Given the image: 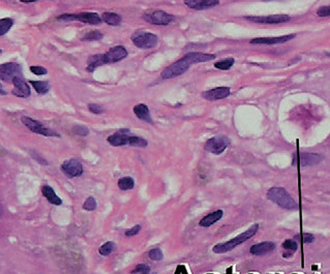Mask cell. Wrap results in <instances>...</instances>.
<instances>
[{
	"label": "cell",
	"instance_id": "6da1fadb",
	"mask_svg": "<svg viewBox=\"0 0 330 274\" xmlns=\"http://www.w3.org/2000/svg\"><path fill=\"white\" fill-rule=\"evenodd\" d=\"M216 56L214 54H207V53H202V52H191L189 54L179 59L178 61L174 62L170 66L166 67L165 70L162 73V78L164 80H169V79H173L176 78V77H179L183 75L184 73H187L189 71V68L196 63H201V62H208L215 59Z\"/></svg>",
	"mask_w": 330,
	"mask_h": 274
},
{
	"label": "cell",
	"instance_id": "7a4b0ae2",
	"mask_svg": "<svg viewBox=\"0 0 330 274\" xmlns=\"http://www.w3.org/2000/svg\"><path fill=\"white\" fill-rule=\"evenodd\" d=\"M258 230H259L258 224L252 225L250 229L245 231V232H243L237 237L231 239V240L214 245V248H213V252L214 254H226L228 252H231V251L234 250L235 247L244 243L245 241H248L249 239H251L252 237L255 236L256 233L258 232Z\"/></svg>",
	"mask_w": 330,
	"mask_h": 274
},
{
	"label": "cell",
	"instance_id": "3957f363",
	"mask_svg": "<svg viewBox=\"0 0 330 274\" xmlns=\"http://www.w3.org/2000/svg\"><path fill=\"white\" fill-rule=\"evenodd\" d=\"M267 198L276 204L278 207L287 210L298 209V203L283 187H272L267 192Z\"/></svg>",
	"mask_w": 330,
	"mask_h": 274
},
{
	"label": "cell",
	"instance_id": "277c9868",
	"mask_svg": "<svg viewBox=\"0 0 330 274\" xmlns=\"http://www.w3.org/2000/svg\"><path fill=\"white\" fill-rule=\"evenodd\" d=\"M59 21H79L84 24L89 25H99L103 22L101 16H98L97 13L84 12L80 14H63L57 18Z\"/></svg>",
	"mask_w": 330,
	"mask_h": 274
},
{
	"label": "cell",
	"instance_id": "5b68a950",
	"mask_svg": "<svg viewBox=\"0 0 330 274\" xmlns=\"http://www.w3.org/2000/svg\"><path fill=\"white\" fill-rule=\"evenodd\" d=\"M134 45L140 49H152L156 47L158 38L150 32H137L132 37Z\"/></svg>",
	"mask_w": 330,
	"mask_h": 274
},
{
	"label": "cell",
	"instance_id": "8992f818",
	"mask_svg": "<svg viewBox=\"0 0 330 274\" xmlns=\"http://www.w3.org/2000/svg\"><path fill=\"white\" fill-rule=\"evenodd\" d=\"M21 121L32 133H36V134L45 136V137H60V135H59L58 133L54 132L53 130H51V128L46 127L43 123H40L39 121L35 120V119H32L30 117L24 116L21 118Z\"/></svg>",
	"mask_w": 330,
	"mask_h": 274
},
{
	"label": "cell",
	"instance_id": "52a82bcc",
	"mask_svg": "<svg viewBox=\"0 0 330 274\" xmlns=\"http://www.w3.org/2000/svg\"><path fill=\"white\" fill-rule=\"evenodd\" d=\"M323 156L319 153H311V152H302L295 154L293 157V166L298 165L300 167H311L320 164L323 160Z\"/></svg>",
	"mask_w": 330,
	"mask_h": 274
},
{
	"label": "cell",
	"instance_id": "ba28073f",
	"mask_svg": "<svg viewBox=\"0 0 330 274\" xmlns=\"http://www.w3.org/2000/svg\"><path fill=\"white\" fill-rule=\"evenodd\" d=\"M142 18L149 24L167 26V25H169L174 20V16L164 11H154L144 14Z\"/></svg>",
	"mask_w": 330,
	"mask_h": 274
},
{
	"label": "cell",
	"instance_id": "9c48e42d",
	"mask_svg": "<svg viewBox=\"0 0 330 274\" xmlns=\"http://www.w3.org/2000/svg\"><path fill=\"white\" fill-rule=\"evenodd\" d=\"M230 140L225 136H216L209 139L205 144V150L219 156L222 154L230 145Z\"/></svg>",
	"mask_w": 330,
	"mask_h": 274
},
{
	"label": "cell",
	"instance_id": "30bf717a",
	"mask_svg": "<svg viewBox=\"0 0 330 274\" xmlns=\"http://www.w3.org/2000/svg\"><path fill=\"white\" fill-rule=\"evenodd\" d=\"M22 67L18 63L7 62L0 66V80L3 82H12L17 77H22Z\"/></svg>",
	"mask_w": 330,
	"mask_h": 274
},
{
	"label": "cell",
	"instance_id": "8fae6325",
	"mask_svg": "<svg viewBox=\"0 0 330 274\" xmlns=\"http://www.w3.org/2000/svg\"><path fill=\"white\" fill-rule=\"evenodd\" d=\"M248 21L256 24H281L290 21V16L287 15H272V16H252L247 17Z\"/></svg>",
	"mask_w": 330,
	"mask_h": 274
},
{
	"label": "cell",
	"instance_id": "7c38bea8",
	"mask_svg": "<svg viewBox=\"0 0 330 274\" xmlns=\"http://www.w3.org/2000/svg\"><path fill=\"white\" fill-rule=\"evenodd\" d=\"M61 171L63 174H65L67 177H71V178L79 177L84 172L82 164L76 158H71L69 160H65L61 165Z\"/></svg>",
	"mask_w": 330,
	"mask_h": 274
},
{
	"label": "cell",
	"instance_id": "4fadbf2b",
	"mask_svg": "<svg viewBox=\"0 0 330 274\" xmlns=\"http://www.w3.org/2000/svg\"><path fill=\"white\" fill-rule=\"evenodd\" d=\"M130 137H131L130 130H128V128H123V130H119L113 135L109 136L107 141L109 142L110 145H112V146L119 147L129 144Z\"/></svg>",
	"mask_w": 330,
	"mask_h": 274
},
{
	"label": "cell",
	"instance_id": "5bb4252c",
	"mask_svg": "<svg viewBox=\"0 0 330 274\" xmlns=\"http://www.w3.org/2000/svg\"><path fill=\"white\" fill-rule=\"evenodd\" d=\"M295 34H287V36L282 37H273V38H258L251 40V44L253 45H276V44H284L289 40L295 39Z\"/></svg>",
	"mask_w": 330,
	"mask_h": 274
},
{
	"label": "cell",
	"instance_id": "9a60e30c",
	"mask_svg": "<svg viewBox=\"0 0 330 274\" xmlns=\"http://www.w3.org/2000/svg\"><path fill=\"white\" fill-rule=\"evenodd\" d=\"M231 90L229 87H217L214 89H210L207 91L203 92L201 96L202 98L206 99V100H219V99H224L230 96Z\"/></svg>",
	"mask_w": 330,
	"mask_h": 274
},
{
	"label": "cell",
	"instance_id": "2e32d148",
	"mask_svg": "<svg viewBox=\"0 0 330 274\" xmlns=\"http://www.w3.org/2000/svg\"><path fill=\"white\" fill-rule=\"evenodd\" d=\"M13 84L15 86L14 90L12 91L14 96L22 98H27L30 97L31 90L29 85L22 79V77H17V78H15L13 80Z\"/></svg>",
	"mask_w": 330,
	"mask_h": 274
},
{
	"label": "cell",
	"instance_id": "e0dca14e",
	"mask_svg": "<svg viewBox=\"0 0 330 274\" xmlns=\"http://www.w3.org/2000/svg\"><path fill=\"white\" fill-rule=\"evenodd\" d=\"M105 55L107 57L108 64H111V63L119 62V61L123 60L124 58L128 57L129 53L124 47L116 46V47L109 49V51L107 53H105Z\"/></svg>",
	"mask_w": 330,
	"mask_h": 274
},
{
	"label": "cell",
	"instance_id": "ac0fdd59",
	"mask_svg": "<svg viewBox=\"0 0 330 274\" xmlns=\"http://www.w3.org/2000/svg\"><path fill=\"white\" fill-rule=\"evenodd\" d=\"M184 4L192 10L203 11L219 4V0H184Z\"/></svg>",
	"mask_w": 330,
	"mask_h": 274
},
{
	"label": "cell",
	"instance_id": "d6986e66",
	"mask_svg": "<svg viewBox=\"0 0 330 274\" xmlns=\"http://www.w3.org/2000/svg\"><path fill=\"white\" fill-rule=\"evenodd\" d=\"M275 244L272 241H264L257 244H253L251 247V254L253 255H264L268 253L274 251Z\"/></svg>",
	"mask_w": 330,
	"mask_h": 274
},
{
	"label": "cell",
	"instance_id": "ffe728a7",
	"mask_svg": "<svg viewBox=\"0 0 330 274\" xmlns=\"http://www.w3.org/2000/svg\"><path fill=\"white\" fill-rule=\"evenodd\" d=\"M108 64L107 57L105 54H96L88 58L86 71L89 73H94L97 67Z\"/></svg>",
	"mask_w": 330,
	"mask_h": 274
},
{
	"label": "cell",
	"instance_id": "44dd1931",
	"mask_svg": "<svg viewBox=\"0 0 330 274\" xmlns=\"http://www.w3.org/2000/svg\"><path fill=\"white\" fill-rule=\"evenodd\" d=\"M223 215H224V211L221 210V209L216 210L214 212H211V213L207 214L206 216H204L199 221V226L204 227V228H208L210 226L214 225L215 222H217L218 220H221Z\"/></svg>",
	"mask_w": 330,
	"mask_h": 274
},
{
	"label": "cell",
	"instance_id": "7402d4cb",
	"mask_svg": "<svg viewBox=\"0 0 330 274\" xmlns=\"http://www.w3.org/2000/svg\"><path fill=\"white\" fill-rule=\"evenodd\" d=\"M134 113L140 119V120H143L150 124H154V120H152L151 115H150V111L146 105H144V104L136 105L134 107Z\"/></svg>",
	"mask_w": 330,
	"mask_h": 274
},
{
	"label": "cell",
	"instance_id": "603a6c76",
	"mask_svg": "<svg viewBox=\"0 0 330 274\" xmlns=\"http://www.w3.org/2000/svg\"><path fill=\"white\" fill-rule=\"evenodd\" d=\"M41 193H43L45 198L51 204L57 205V206H59V205L62 204V200L59 198V196L56 195V193L54 192L53 188L51 187L50 185H44L43 187H41Z\"/></svg>",
	"mask_w": 330,
	"mask_h": 274
},
{
	"label": "cell",
	"instance_id": "cb8c5ba5",
	"mask_svg": "<svg viewBox=\"0 0 330 274\" xmlns=\"http://www.w3.org/2000/svg\"><path fill=\"white\" fill-rule=\"evenodd\" d=\"M101 20L110 26H119L122 22L121 17L115 13H104L101 15Z\"/></svg>",
	"mask_w": 330,
	"mask_h": 274
},
{
	"label": "cell",
	"instance_id": "d4e9b609",
	"mask_svg": "<svg viewBox=\"0 0 330 274\" xmlns=\"http://www.w3.org/2000/svg\"><path fill=\"white\" fill-rule=\"evenodd\" d=\"M30 85L39 94H46L50 91V83L47 81H29Z\"/></svg>",
	"mask_w": 330,
	"mask_h": 274
},
{
	"label": "cell",
	"instance_id": "484cf974",
	"mask_svg": "<svg viewBox=\"0 0 330 274\" xmlns=\"http://www.w3.org/2000/svg\"><path fill=\"white\" fill-rule=\"evenodd\" d=\"M135 186V181L132 177H122L118 180V187L120 188L121 191H130L133 190Z\"/></svg>",
	"mask_w": 330,
	"mask_h": 274
},
{
	"label": "cell",
	"instance_id": "4316f807",
	"mask_svg": "<svg viewBox=\"0 0 330 274\" xmlns=\"http://www.w3.org/2000/svg\"><path fill=\"white\" fill-rule=\"evenodd\" d=\"M129 146L132 147H140V148H145L147 147L148 142L141 138V137H137V136H131L130 139H129Z\"/></svg>",
	"mask_w": 330,
	"mask_h": 274
},
{
	"label": "cell",
	"instance_id": "83f0119b",
	"mask_svg": "<svg viewBox=\"0 0 330 274\" xmlns=\"http://www.w3.org/2000/svg\"><path fill=\"white\" fill-rule=\"evenodd\" d=\"M234 63H235V59L230 57V58L223 59V60H221V61L215 62L214 67L217 68V70L227 71V70H230V68L234 65Z\"/></svg>",
	"mask_w": 330,
	"mask_h": 274
},
{
	"label": "cell",
	"instance_id": "f1b7e54d",
	"mask_svg": "<svg viewBox=\"0 0 330 274\" xmlns=\"http://www.w3.org/2000/svg\"><path fill=\"white\" fill-rule=\"evenodd\" d=\"M104 38L103 33L98 30H92L84 34V37L81 39L83 41H97Z\"/></svg>",
	"mask_w": 330,
	"mask_h": 274
},
{
	"label": "cell",
	"instance_id": "f546056e",
	"mask_svg": "<svg viewBox=\"0 0 330 274\" xmlns=\"http://www.w3.org/2000/svg\"><path fill=\"white\" fill-rule=\"evenodd\" d=\"M115 250H116V244L113 241H108V242H106L105 244H103V245H101L99 247L98 253L101 255L108 256V255L111 254Z\"/></svg>",
	"mask_w": 330,
	"mask_h": 274
},
{
	"label": "cell",
	"instance_id": "4dcf8cb0",
	"mask_svg": "<svg viewBox=\"0 0 330 274\" xmlns=\"http://www.w3.org/2000/svg\"><path fill=\"white\" fill-rule=\"evenodd\" d=\"M13 24L14 21L10 18H4L0 20V36L3 37L4 34L12 28Z\"/></svg>",
	"mask_w": 330,
	"mask_h": 274
},
{
	"label": "cell",
	"instance_id": "1f68e13d",
	"mask_svg": "<svg viewBox=\"0 0 330 274\" xmlns=\"http://www.w3.org/2000/svg\"><path fill=\"white\" fill-rule=\"evenodd\" d=\"M282 246L284 250H286V252H292V253H295L298 248V244L297 242H296V240H294V239H287V240L283 242Z\"/></svg>",
	"mask_w": 330,
	"mask_h": 274
},
{
	"label": "cell",
	"instance_id": "d6a6232c",
	"mask_svg": "<svg viewBox=\"0 0 330 274\" xmlns=\"http://www.w3.org/2000/svg\"><path fill=\"white\" fill-rule=\"evenodd\" d=\"M294 240H299L303 243H312L315 241V236L310 233H304L302 235H296L294 237Z\"/></svg>",
	"mask_w": 330,
	"mask_h": 274
},
{
	"label": "cell",
	"instance_id": "836d02e7",
	"mask_svg": "<svg viewBox=\"0 0 330 274\" xmlns=\"http://www.w3.org/2000/svg\"><path fill=\"white\" fill-rule=\"evenodd\" d=\"M83 209L86 211H94L97 209V201L94 196H89V198H87L85 203L83 204Z\"/></svg>",
	"mask_w": 330,
	"mask_h": 274
},
{
	"label": "cell",
	"instance_id": "e575fe53",
	"mask_svg": "<svg viewBox=\"0 0 330 274\" xmlns=\"http://www.w3.org/2000/svg\"><path fill=\"white\" fill-rule=\"evenodd\" d=\"M149 258L152 261H162L164 258V254L163 252L159 250V248H154V250H151L148 254Z\"/></svg>",
	"mask_w": 330,
	"mask_h": 274
},
{
	"label": "cell",
	"instance_id": "d590c367",
	"mask_svg": "<svg viewBox=\"0 0 330 274\" xmlns=\"http://www.w3.org/2000/svg\"><path fill=\"white\" fill-rule=\"evenodd\" d=\"M73 132L74 134L76 135H78L80 137H86L88 136L89 134V130L86 127V126H84V125H81V124H77V125H75L73 127Z\"/></svg>",
	"mask_w": 330,
	"mask_h": 274
},
{
	"label": "cell",
	"instance_id": "8d00e7d4",
	"mask_svg": "<svg viewBox=\"0 0 330 274\" xmlns=\"http://www.w3.org/2000/svg\"><path fill=\"white\" fill-rule=\"evenodd\" d=\"M150 272V267L146 264H140L137 265L135 269L132 271L133 274H144V273H149Z\"/></svg>",
	"mask_w": 330,
	"mask_h": 274
},
{
	"label": "cell",
	"instance_id": "74e56055",
	"mask_svg": "<svg viewBox=\"0 0 330 274\" xmlns=\"http://www.w3.org/2000/svg\"><path fill=\"white\" fill-rule=\"evenodd\" d=\"M30 71L32 72V74H35L37 76H45V75L48 74L47 68H45L43 66H39V65L30 66Z\"/></svg>",
	"mask_w": 330,
	"mask_h": 274
},
{
	"label": "cell",
	"instance_id": "f35d334b",
	"mask_svg": "<svg viewBox=\"0 0 330 274\" xmlns=\"http://www.w3.org/2000/svg\"><path fill=\"white\" fill-rule=\"evenodd\" d=\"M88 109L91 113H94V114H97V115H99V114H103L105 112V109L97 105V104H89L88 105Z\"/></svg>",
	"mask_w": 330,
	"mask_h": 274
},
{
	"label": "cell",
	"instance_id": "ab89813d",
	"mask_svg": "<svg viewBox=\"0 0 330 274\" xmlns=\"http://www.w3.org/2000/svg\"><path fill=\"white\" fill-rule=\"evenodd\" d=\"M141 229H142L141 225L134 226L132 229H130V230L126 231V232H125V236H126V237H132V236L137 235V234H139V232L141 231Z\"/></svg>",
	"mask_w": 330,
	"mask_h": 274
},
{
	"label": "cell",
	"instance_id": "60d3db41",
	"mask_svg": "<svg viewBox=\"0 0 330 274\" xmlns=\"http://www.w3.org/2000/svg\"><path fill=\"white\" fill-rule=\"evenodd\" d=\"M317 15L319 17H322V18H324V17H330V5L320 7L317 11Z\"/></svg>",
	"mask_w": 330,
	"mask_h": 274
},
{
	"label": "cell",
	"instance_id": "b9f144b4",
	"mask_svg": "<svg viewBox=\"0 0 330 274\" xmlns=\"http://www.w3.org/2000/svg\"><path fill=\"white\" fill-rule=\"evenodd\" d=\"M21 2H24V3H30V2H36V1H39V0H20Z\"/></svg>",
	"mask_w": 330,
	"mask_h": 274
},
{
	"label": "cell",
	"instance_id": "7bdbcfd3",
	"mask_svg": "<svg viewBox=\"0 0 330 274\" xmlns=\"http://www.w3.org/2000/svg\"><path fill=\"white\" fill-rule=\"evenodd\" d=\"M0 89H1V90H0V93H1V96H4V94H6V93L4 92V90H3L2 85H1V87H0Z\"/></svg>",
	"mask_w": 330,
	"mask_h": 274
},
{
	"label": "cell",
	"instance_id": "ee69618b",
	"mask_svg": "<svg viewBox=\"0 0 330 274\" xmlns=\"http://www.w3.org/2000/svg\"><path fill=\"white\" fill-rule=\"evenodd\" d=\"M144 274H150V273H144ZM154 274H155V273H154Z\"/></svg>",
	"mask_w": 330,
	"mask_h": 274
}]
</instances>
